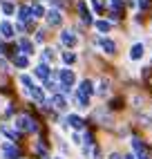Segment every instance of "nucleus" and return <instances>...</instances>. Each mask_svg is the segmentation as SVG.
<instances>
[{"instance_id": "obj_1", "label": "nucleus", "mask_w": 152, "mask_h": 159, "mask_svg": "<svg viewBox=\"0 0 152 159\" xmlns=\"http://www.w3.org/2000/svg\"><path fill=\"white\" fill-rule=\"evenodd\" d=\"M16 128L20 132H36L38 130V123L34 116H29V114H18L16 116Z\"/></svg>"}, {"instance_id": "obj_2", "label": "nucleus", "mask_w": 152, "mask_h": 159, "mask_svg": "<svg viewBox=\"0 0 152 159\" xmlns=\"http://www.w3.org/2000/svg\"><path fill=\"white\" fill-rule=\"evenodd\" d=\"M130 146H132V150H134V157H136V159H150L148 146L141 141L139 137H132V139H130Z\"/></svg>"}, {"instance_id": "obj_3", "label": "nucleus", "mask_w": 152, "mask_h": 159, "mask_svg": "<svg viewBox=\"0 0 152 159\" xmlns=\"http://www.w3.org/2000/svg\"><path fill=\"white\" fill-rule=\"evenodd\" d=\"M58 81H60V85L72 88L74 81H76V76H74V72H72L69 67H65V70H58Z\"/></svg>"}, {"instance_id": "obj_4", "label": "nucleus", "mask_w": 152, "mask_h": 159, "mask_svg": "<svg viewBox=\"0 0 152 159\" xmlns=\"http://www.w3.org/2000/svg\"><path fill=\"white\" fill-rule=\"evenodd\" d=\"M60 43L65 47H76V45H78V36H76L72 29H65L63 34H60Z\"/></svg>"}, {"instance_id": "obj_5", "label": "nucleus", "mask_w": 152, "mask_h": 159, "mask_svg": "<svg viewBox=\"0 0 152 159\" xmlns=\"http://www.w3.org/2000/svg\"><path fill=\"white\" fill-rule=\"evenodd\" d=\"M96 45H99L105 54H110V56L116 54V43H114L112 38H96Z\"/></svg>"}, {"instance_id": "obj_6", "label": "nucleus", "mask_w": 152, "mask_h": 159, "mask_svg": "<svg viewBox=\"0 0 152 159\" xmlns=\"http://www.w3.org/2000/svg\"><path fill=\"white\" fill-rule=\"evenodd\" d=\"M2 155H5L7 159H18V157H20V150H18L11 141H5V143H2Z\"/></svg>"}, {"instance_id": "obj_7", "label": "nucleus", "mask_w": 152, "mask_h": 159, "mask_svg": "<svg viewBox=\"0 0 152 159\" xmlns=\"http://www.w3.org/2000/svg\"><path fill=\"white\" fill-rule=\"evenodd\" d=\"M143 54H145L143 43H134L132 47H130V61H141V58H143Z\"/></svg>"}, {"instance_id": "obj_8", "label": "nucleus", "mask_w": 152, "mask_h": 159, "mask_svg": "<svg viewBox=\"0 0 152 159\" xmlns=\"http://www.w3.org/2000/svg\"><path fill=\"white\" fill-rule=\"evenodd\" d=\"M51 108L58 110V112H65V110H67V99L60 97V94H54V97H51Z\"/></svg>"}, {"instance_id": "obj_9", "label": "nucleus", "mask_w": 152, "mask_h": 159, "mask_svg": "<svg viewBox=\"0 0 152 159\" xmlns=\"http://www.w3.org/2000/svg\"><path fill=\"white\" fill-rule=\"evenodd\" d=\"M78 92H81V94H85V97H92V94L96 92V88H94V83H92L90 79H85V81H81Z\"/></svg>"}, {"instance_id": "obj_10", "label": "nucleus", "mask_w": 152, "mask_h": 159, "mask_svg": "<svg viewBox=\"0 0 152 159\" xmlns=\"http://www.w3.org/2000/svg\"><path fill=\"white\" fill-rule=\"evenodd\" d=\"M107 5L112 9V18H121L123 16V2L121 0H107Z\"/></svg>"}, {"instance_id": "obj_11", "label": "nucleus", "mask_w": 152, "mask_h": 159, "mask_svg": "<svg viewBox=\"0 0 152 159\" xmlns=\"http://www.w3.org/2000/svg\"><path fill=\"white\" fill-rule=\"evenodd\" d=\"M65 123H67V125H72V128H74V130H81L85 121L81 119V116H78V114H67V119H65Z\"/></svg>"}, {"instance_id": "obj_12", "label": "nucleus", "mask_w": 152, "mask_h": 159, "mask_svg": "<svg viewBox=\"0 0 152 159\" xmlns=\"http://www.w3.org/2000/svg\"><path fill=\"white\" fill-rule=\"evenodd\" d=\"M60 20H63L60 11H56V9H51V11H47V23H49L51 27H58V25H60Z\"/></svg>"}, {"instance_id": "obj_13", "label": "nucleus", "mask_w": 152, "mask_h": 159, "mask_svg": "<svg viewBox=\"0 0 152 159\" xmlns=\"http://www.w3.org/2000/svg\"><path fill=\"white\" fill-rule=\"evenodd\" d=\"M110 85H112V81H110V79H101V81H99V85H96V94L105 97V94L110 92Z\"/></svg>"}, {"instance_id": "obj_14", "label": "nucleus", "mask_w": 152, "mask_h": 159, "mask_svg": "<svg viewBox=\"0 0 152 159\" xmlns=\"http://www.w3.org/2000/svg\"><path fill=\"white\" fill-rule=\"evenodd\" d=\"M34 74H36L38 79L47 81V79H49V65H47V63H40V65L36 67V72H34Z\"/></svg>"}, {"instance_id": "obj_15", "label": "nucleus", "mask_w": 152, "mask_h": 159, "mask_svg": "<svg viewBox=\"0 0 152 159\" xmlns=\"http://www.w3.org/2000/svg\"><path fill=\"white\" fill-rule=\"evenodd\" d=\"M29 94H31V97H34V99H36V101H38L40 105H42V103H45V92H42V88H38V85H34V88H31V90H29Z\"/></svg>"}, {"instance_id": "obj_16", "label": "nucleus", "mask_w": 152, "mask_h": 159, "mask_svg": "<svg viewBox=\"0 0 152 159\" xmlns=\"http://www.w3.org/2000/svg\"><path fill=\"white\" fill-rule=\"evenodd\" d=\"M74 101H76L78 108H90V97H85V94H81V92L74 94Z\"/></svg>"}, {"instance_id": "obj_17", "label": "nucleus", "mask_w": 152, "mask_h": 159, "mask_svg": "<svg viewBox=\"0 0 152 159\" xmlns=\"http://www.w3.org/2000/svg\"><path fill=\"white\" fill-rule=\"evenodd\" d=\"M0 34H2V38H11L14 36V27L5 20V23H0Z\"/></svg>"}, {"instance_id": "obj_18", "label": "nucleus", "mask_w": 152, "mask_h": 159, "mask_svg": "<svg viewBox=\"0 0 152 159\" xmlns=\"http://www.w3.org/2000/svg\"><path fill=\"white\" fill-rule=\"evenodd\" d=\"M78 11H81V20L83 23H92V18H90V11H87V7H85V2H78Z\"/></svg>"}, {"instance_id": "obj_19", "label": "nucleus", "mask_w": 152, "mask_h": 159, "mask_svg": "<svg viewBox=\"0 0 152 159\" xmlns=\"http://www.w3.org/2000/svg\"><path fill=\"white\" fill-rule=\"evenodd\" d=\"M20 49L25 52V56L34 54V45H31V40H27V38H20Z\"/></svg>"}, {"instance_id": "obj_20", "label": "nucleus", "mask_w": 152, "mask_h": 159, "mask_svg": "<svg viewBox=\"0 0 152 159\" xmlns=\"http://www.w3.org/2000/svg\"><path fill=\"white\" fill-rule=\"evenodd\" d=\"M42 16H47L45 14V9H42V5H31V18H42Z\"/></svg>"}, {"instance_id": "obj_21", "label": "nucleus", "mask_w": 152, "mask_h": 159, "mask_svg": "<svg viewBox=\"0 0 152 159\" xmlns=\"http://www.w3.org/2000/svg\"><path fill=\"white\" fill-rule=\"evenodd\" d=\"M94 25H96V29H99V31H103V34H107V31L112 29V25L107 23V20H96Z\"/></svg>"}, {"instance_id": "obj_22", "label": "nucleus", "mask_w": 152, "mask_h": 159, "mask_svg": "<svg viewBox=\"0 0 152 159\" xmlns=\"http://www.w3.org/2000/svg\"><path fill=\"white\" fill-rule=\"evenodd\" d=\"M18 18L23 20V23H25L27 18H31V7H20V11H18Z\"/></svg>"}, {"instance_id": "obj_23", "label": "nucleus", "mask_w": 152, "mask_h": 159, "mask_svg": "<svg viewBox=\"0 0 152 159\" xmlns=\"http://www.w3.org/2000/svg\"><path fill=\"white\" fill-rule=\"evenodd\" d=\"M14 63H16V67H27L29 65V58L27 56H14Z\"/></svg>"}, {"instance_id": "obj_24", "label": "nucleus", "mask_w": 152, "mask_h": 159, "mask_svg": "<svg viewBox=\"0 0 152 159\" xmlns=\"http://www.w3.org/2000/svg\"><path fill=\"white\" fill-rule=\"evenodd\" d=\"M63 61L67 63V65H72V63H76V54L74 52H63Z\"/></svg>"}, {"instance_id": "obj_25", "label": "nucleus", "mask_w": 152, "mask_h": 159, "mask_svg": "<svg viewBox=\"0 0 152 159\" xmlns=\"http://www.w3.org/2000/svg\"><path fill=\"white\" fill-rule=\"evenodd\" d=\"M139 121H141V125H143V128H152V116L141 114V116H139Z\"/></svg>"}, {"instance_id": "obj_26", "label": "nucleus", "mask_w": 152, "mask_h": 159, "mask_svg": "<svg viewBox=\"0 0 152 159\" xmlns=\"http://www.w3.org/2000/svg\"><path fill=\"white\" fill-rule=\"evenodd\" d=\"M20 83H23V85H25L27 90L34 88V83H31V76H27V74H23V76H20Z\"/></svg>"}, {"instance_id": "obj_27", "label": "nucleus", "mask_w": 152, "mask_h": 159, "mask_svg": "<svg viewBox=\"0 0 152 159\" xmlns=\"http://www.w3.org/2000/svg\"><path fill=\"white\" fill-rule=\"evenodd\" d=\"M49 61H54V49H45V52H42V63H49Z\"/></svg>"}, {"instance_id": "obj_28", "label": "nucleus", "mask_w": 152, "mask_h": 159, "mask_svg": "<svg viewBox=\"0 0 152 159\" xmlns=\"http://www.w3.org/2000/svg\"><path fill=\"white\" fill-rule=\"evenodd\" d=\"M92 7H94V11H103V2H101V0H92Z\"/></svg>"}, {"instance_id": "obj_29", "label": "nucleus", "mask_w": 152, "mask_h": 159, "mask_svg": "<svg viewBox=\"0 0 152 159\" xmlns=\"http://www.w3.org/2000/svg\"><path fill=\"white\" fill-rule=\"evenodd\" d=\"M2 11L5 14H14V5L11 2H2Z\"/></svg>"}, {"instance_id": "obj_30", "label": "nucleus", "mask_w": 152, "mask_h": 159, "mask_svg": "<svg viewBox=\"0 0 152 159\" xmlns=\"http://www.w3.org/2000/svg\"><path fill=\"white\" fill-rule=\"evenodd\" d=\"M139 7H141V11H145L150 7V0H139Z\"/></svg>"}, {"instance_id": "obj_31", "label": "nucleus", "mask_w": 152, "mask_h": 159, "mask_svg": "<svg viewBox=\"0 0 152 159\" xmlns=\"http://www.w3.org/2000/svg\"><path fill=\"white\" fill-rule=\"evenodd\" d=\"M72 141H74V143H81V134L74 132V134H72Z\"/></svg>"}, {"instance_id": "obj_32", "label": "nucleus", "mask_w": 152, "mask_h": 159, "mask_svg": "<svg viewBox=\"0 0 152 159\" xmlns=\"http://www.w3.org/2000/svg\"><path fill=\"white\" fill-rule=\"evenodd\" d=\"M92 155H94V159H101V150H99V148H94Z\"/></svg>"}, {"instance_id": "obj_33", "label": "nucleus", "mask_w": 152, "mask_h": 159, "mask_svg": "<svg viewBox=\"0 0 152 159\" xmlns=\"http://www.w3.org/2000/svg\"><path fill=\"white\" fill-rule=\"evenodd\" d=\"M107 159H123V157H121V155H118V152H112V155H110V157H107Z\"/></svg>"}, {"instance_id": "obj_34", "label": "nucleus", "mask_w": 152, "mask_h": 159, "mask_svg": "<svg viewBox=\"0 0 152 159\" xmlns=\"http://www.w3.org/2000/svg\"><path fill=\"white\" fill-rule=\"evenodd\" d=\"M127 5H130V7H134V5H136V0H127Z\"/></svg>"}, {"instance_id": "obj_35", "label": "nucleus", "mask_w": 152, "mask_h": 159, "mask_svg": "<svg viewBox=\"0 0 152 159\" xmlns=\"http://www.w3.org/2000/svg\"><path fill=\"white\" fill-rule=\"evenodd\" d=\"M125 159H136V157H134V155H127V157H125Z\"/></svg>"}, {"instance_id": "obj_36", "label": "nucleus", "mask_w": 152, "mask_h": 159, "mask_svg": "<svg viewBox=\"0 0 152 159\" xmlns=\"http://www.w3.org/2000/svg\"><path fill=\"white\" fill-rule=\"evenodd\" d=\"M54 159H60V157H54Z\"/></svg>"}]
</instances>
